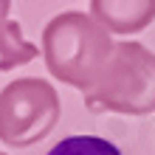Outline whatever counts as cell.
<instances>
[{"label": "cell", "mask_w": 155, "mask_h": 155, "mask_svg": "<svg viewBox=\"0 0 155 155\" xmlns=\"http://www.w3.org/2000/svg\"><path fill=\"white\" fill-rule=\"evenodd\" d=\"M82 96L90 113H155V54L133 40L116 42L102 76Z\"/></svg>", "instance_id": "2"}, {"label": "cell", "mask_w": 155, "mask_h": 155, "mask_svg": "<svg viewBox=\"0 0 155 155\" xmlns=\"http://www.w3.org/2000/svg\"><path fill=\"white\" fill-rule=\"evenodd\" d=\"M0 155H6V152H0Z\"/></svg>", "instance_id": "8"}, {"label": "cell", "mask_w": 155, "mask_h": 155, "mask_svg": "<svg viewBox=\"0 0 155 155\" xmlns=\"http://www.w3.org/2000/svg\"><path fill=\"white\" fill-rule=\"evenodd\" d=\"M116 42L110 31L85 12H62L42 28V59L54 79L82 93L102 76Z\"/></svg>", "instance_id": "1"}, {"label": "cell", "mask_w": 155, "mask_h": 155, "mask_svg": "<svg viewBox=\"0 0 155 155\" xmlns=\"http://www.w3.org/2000/svg\"><path fill=\"white\" fill-rule=\"evenodd\" d=\"M45 155H121V150L99 135H68L59 144H54Z\"/></svg>", "instance_id": "6"}, {"label": "cell", "mask_w": 155, "mask_h": 155, "mask_svg": "<svg viewBox=\"0 0 155 155\" xmlns=\"http://www.w3.org/2000/svg\"><path fill=\"white\" fill-rule=\"evenodd\" d=\"M62 116L59 93L37 76L14 79L0 90V141L8 147H31L42 141Z\"/></svg>", "instance_id": "3"}, {"label": "cell", "mask_w": 155, "mask_h": 155, "mask_svg": "<svg viewBox=\"0 0 155 155\" xmlns=\"http://www.w3.org/2000/svg\"><path fill=\"white\" fill-rule=\"evenodd\" d=\"M40 48L23 37V25L17 20H0V71L20 68L37 59Z\"/></svg>", "instance_id": "5"}, {"label": "cell", "mask_w": 155, "mask_h": 155, "mask_svg": "<svg viewBox=\"0 0 155 155\" xmlns=\"http://www.w3.org/2000/svg\"><path fill=\"white\" fill-rule=\"evenodd\" d=\"M90 14L110 34H138L155 20V0H93Z\"/></svg>", "instance_id": "4"}, {"label": "cell", "mask_w": 155, "mask_h": 155, "mask_svg": "<svg viewBox=\"0 0 155 155\" xmlns=\"http://www.w3.org/2000/svg\"><path fill=\"white\" fill-rule=\"evenodd\" d=\"M8 12H12V0H0V20H8Z\"/></svg>", "instance_id": "7"}]
</instances>
